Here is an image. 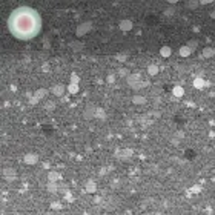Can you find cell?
I'll list each match as a JSON object with an SVG mask.
<instances>
[{
	"mask_svg": "<svg viewBox=\"0 0 215 215\" xmlns=\"http://www.w3.org/2000/svg\"><path fill=\"white\" fill-rule=\"evenodd\" d=\"M8 28L14 37L20 40H29L40 32L42 20L34 9L28 6H20L11 12L8 19Z\"/></svg>",
	"mask_w": 215,
	"mask_h": 215,
	"instance_id": "1",
	"label": "cell"
},
{
	"mask_svg": "<svg viewBox=\"0 0 215 215\" xmlns=\"http://www.w3.org/2000/svg\"><path fill=\"white\" fill-rule=\"evenodd\" d=\"M95 111H97V106L94 104H88L83 111V117L86 120H91V118H95Z\"/></svg>",
	"mask_w": 215,
	"mask_h": 215,
	"instance_id": "2",
	"label": "cell"
},
{
	"mask_svg": "<svg viewBox=\"0 0 215 215\" xmlns=\"http://www.w3.org/2000/svg\"><path fill=\"white\" fill-rule=\"evenodd\" d=\"M128 80V85L132 88L134 85H137V83H140V82H143V78H141V74H138V72H134V74H129V77L126 78Z\"/></svg>",
	"mask_w": 215,
	"mask_h": 215,
	"instance_id": "3",
	"label": "cell"
},
{
	"mask_svg": "<svg viewBox=\"0 0 215 215\" xmlns=\"http://www.w3.org/2000/svg\"><path fill=\"white\" fill-rule=\"evenodd\" d=\"M92 28V23L91 22H86V23H82V25H80L78 26V28H77V35L80 37V35H85L89 29Z\"/></svg>",
	"mask_w": 215,
	"mask_h": 215,
	"instance_id": "4",
	"label": "cell"
},
{
	"mask_svg": "<svg viewBox=\"0 0 215 215\" xmlns=\"http://www.w3.org/2000/svg\"><path fill=\"white\" fill-rule=\"evenodd\" d=\"M213 56H215V48H212V46H206L201 51V57L203 59H210Z\"/></svg>",
	"mask_w": 215,
	"mask_h": 215,
	"instance_id": "5",
	"label": "cell"
},
{
	"mask_svg": "<svg viewBox=\"0 0 215 215\" xmlns=\"http://www.w3.org/2000/svg\"><path fill=\"white\" fill-rule=\"evenodd\" d=\"M23 160H25L26 165H31V166H32V165H35L37 161H38V155H37V154H26Z\"/></svg>",
	"mask_w": 215,
	"mask_h": 215,
	"instance_id": "6",
	"label": "cell"
},
{
	"mask_svg": "<svg viewBox=\"0 0 215 215\" xmlns=\"http://www.w3.org/2000/svg\"><path fill=\"white\" fill-rule=\"evenodd\" d=\"M85 191H86L88 194H94V192L97 191V183L94 181V180H88L86 184H85Z\"/></svg>",
	"mask_w": 215,
	"mask_h": 215,
	"instance_id": "7",
	"label": "cell"
},
{
	"mask_svg": "<svg viewBox=\"0 0 215 215\" xmlns=\"http://www.w3.org/2000/svg\"><path fill=\"white\" fill-rule=\"evenodd\" d=\"M120 29H122L123 32H128V31H131V29H132V22H131L129 19H125V20H122V22H120Z\"/></svg>",
	"mask_w": 215,
	"mask_h": 215,
	"instance_id": "8",
	"label": "cell"
},
{
	"mask_svg": "<svg viewBox=\"0 0 215 215\" xmlns=\"http://www.w3.org/2000/svg\"><path fill=\"white\" fill-rule=\"evenodd\" d=\"M178 56L180 57H183V59H186V57H189V56H192V51L187 48L186 45H183V46H180V49H178Z\"/></svg>",
	"mask_w": 215,
	"mask_h": 215,
	"instance_id": "9",
	"label": "cell"
},
{
	"mask_svg": "<svg viewBox=\"0 0 215 215\" xmlns=\"http://www.w3.org/2000/svg\"><path fill=\"white\" fill-rule=\"evenodd\" d=\"M65 91H66V88L63 85H56V86L52 88V94H54V95H57V97H62L63 94H65Z\"/></svg>",
	"mask_w": 215,
	"mask_h": 215,
	"instance_id": "10",
	"label": "cell"
},
{
	"mask_svg": "<svg viewBox=\"0 0 215 215\" xmlns=\"http://www.w3.org/2000/svg\"><path fill=\"white\" fill-rule=\"evenodd\" d=\"M48 180L52 181V183H57V181L62 180V175H60L59 172H56V171H51V172L48 174Z\"/></svg>",
	"mask_w": 215,
	"mask_h": 215,
	"instance_id": "11",
	"label": "cell"
},
{
	"mask_svg": "<svg viewBox=\"0 0 215 215\" xmlns=\"http://www.w3.org/2000/svg\"><path fill=\"white\" fill-rule=\"evenodd\" d=\"M132 103L134 104H144L146 103V97L140 95V94H135V95L132 97Z\"/></svg>",
	"mask_w": 215,
	"mask_h": 215,
	"instance_id": "12",
	"label": "cell"
},
{
	"mask_svg": "<svg viewBox=\"0 0 215 215\" xmlns=\"http://www.w3.org/2000/svg\"><path fill=\"white\" fill-rule=\"evenodd\" d=\"M171 54H172V49L169 48V46H161L160 48V56L161 57H171Z\"/></svg>",
	"mask_w": 215,
	"mask_h": 215,
	"instance_id": "13",
	"label": "cell"
},
{
	"mask_svg": "<svg viewBox=\"0 0 215 215\" xmlns=\"http://www.w3.org/2000/svg\"><path fill=\"white\" fill-rule=\"evenodd\" d=\"M194 86H195L197 89H203L204 86H207V82H204L203 78H200V77H198V78H195V80H194Z\"/></svg>",
	"mask_w": 215,
	"mask_h": 215,
	"instance_id": "14",
	"label": "cell"
},
{
	"mask_svg": "<svg viewBox=\"0 0 215 215\" xmlns=\"http://www.w3.org/2000/svg\"><path fill=\"white\" fill-rule=\"evenodd\" d=\"M3 175H5L6 178H14V177H16V169H14V168H6V169H3Z\"/></svg>",
	"mask_w": 215,
	"mask_h": 215,
	"instance_id": "15",
	"label": "cell"
},
{
	"mask_svg": "<svg viewBox=\"0 0 215 215\" xmlns=\"http://www.w3.org/2000/svg\"><path fill=\"white\" fill-rule=\"evenodd\" d=\"M172 94H174V97H183L184 95V89L181 86H174Z\"/></svg>",
	"mask_w": 215,
	"mask_h": 215,
	"instance_id": "16",
	"label": "cell"
},
{
	"mask_svg": "<svg viewBox=\"0 0 215 215\" xmlns=\"http://www.w3.org/2000/svg\"><path fill=\"white\" fill-rule=\"evenodd\" d=\"M95 118H100V120L106 118V111L103 109V108L97 106V111H95Z\"/></svg>",
	"mask_w": 215,
	"mask_h": 215,
	"instance_id": "17",
	"label": "cell"
},
{
	"mask_svg": "<svg viewBox=\"0 0 215 215\" xmlns=\"http://www.w3.org/2000/svg\"><path fill=\"white\" fill-rule=\"evenodd\" d=\"M147 74L149 75H157L158 74V66L157 65H149L147 66Z\"/></svg>",
	"mask_w": 215,
	"mask_h": 215,
	"instance_id": "18",
	"label": "cell"
},
{
	"mask_svg": "<svg viewBox=\"0 0 215 215\" xmlns=\"http://www.w3.org/2000/svg\"><path fill=\"white\" fill-rule=\"evenodd\" d=\"M186 46H187V48H189V49L194 52V51L197 49V46H198V42H197V40H189V42L186 43Z\"/></svg>",
	"mask_w": 215,
	"mask_h": 215,
	"instance_id": "19",
	"label": "cell"
},
{
	"mask_svg": "<svg viewBox=\"0 0 215 215\" xmlns=\"http://www.w3.org/2000/svg\"><path fill=\"white\" fill-rule=\"evenodd\" d=\"M48 191H49V192H57V191H59V186H57V183H52V181H49V183H48Z\"/></svg>",
	"mask_w": 215,
	"mask_h": 215,
	"instance_id": "20",
	"label": "cell"
},
{
	"mask_svg": "<svg viewBox=\"0 0 215 215\" xmlns=\"http://www.w3.org/2000/svg\"><path fill=\"white\" fill-rule=\"evenodd\" d=\"M68 92H69V94H77V92H78V85H72V83H69V86H68Z\"/></svg>",
	"mask_w": 215,
	"mask_h": 215,
	"instance_id": "21",
	"label": "cell"
},
{
	"mask_svg": "<svg viewBox=\"0 0 215 215\" xmlns=\"http://www.w3.org/2000/svg\"><path fill=\"white\" fill-rule=\"evenodd\" d=\"M46 92H48L46 89H40V91H37V94H35V98H37V100H40L42 97H45V95H46Z\"/></svg>",
	"mask_w": 215,
	"mask_h": 215,
	"instance_id": "22",
	"label": "cell"
},
{
	"mask_svg": "<svg viewBox=\"0 0 215 215\" xmlns=\"http://www.w3.org/2000/svg\"><path fill=\"white\" fill-rule=\"evenodd\" d=\"M78 82H80V77H78L77 74H72V75H71V83H72V85H78Z\"/></svg>",
	"mask_w": 215,
	"mask_h": 215,
	"instance_id": "23",
	"label": "cell"
},
{
	"mask_svg": "<svg viewBox=\"0 0 215 215\" xmlns=\"http://www.w3.org/2000/svg\"><path fill=\"white\" fill-rule=\"evenodd\" d=\"M126 59H128V57H126L125 52H122V54H118V56H117V60H118V62H125Z\"/></svg>",
	"mask_w": 215,
	"mask_h": 215,
	"instance_id": "24",
	"label": "cell"
},
{
	"mask_svg": "<svg viewBox=\"0 0 215 215\" xmlns=\"http://www.w3.org/2000/svg\"><path fill=\"white\" fill-rule=\"evenodd\" d=\"M160 94H161V88H157V86L152 88V95H157V97H158Z\"/></svg>",
	"mask_w": 215,
	"mask_h": 215,
	"instance_id": "25",
	"label": "cell"
},
{
	"mask_svg": "<svg viewBox=\"0 0 215 215\" xmlns=\"http://www.w3.org/2000/svg\"><path fill=\"white\" fill-rule=\"evenodd\" d=\"M197 5H200V2H187V8H191V9H195Z\"/></svg>",
	"mask_w": 215,
	"mask_h": 215,
	"instance_id": "26",
	"label": "cell"
},
{
	"mask_svg": "<svg viewBox=\"0 0 215 215\" xmlns=\"http://www.w3.org/2000/svg\"><path fill=\"white\" fill-rule=\"evenodd\" d=\"M118 74L122 75V77H126V78L129 77V71H128V69H120V72H118Z\"/></svg>",
	"mask_w": 215,
	"mask_h": 215,
	"instance_id": "27",
	"label": "cell"
},
{
	"mask_svg": "<svg viewBox=\"0 0 215 215\" xmlns=\"http://www.w3.org/2000/svg\"><path fill=\"white\" fill-rule=\"evenodd\" d=\"M191 191H192L194 194H198V192L201 191V186H198V184H197V186H192V187H191Z\"/></svg>",
	"mask_w": 215,
	"mask_h": 215,
	"instance_id": "28",
	"label": "cell"
},
{
	"mask_svg": "<svg viewBox=\"0 0 215 215\" xmlns=\"http://www.w3.org/2000/svg\"><path fill=\"white\" fill-rule=\"evenodd\" d=\"M54 108H56V104H54L52 101H48V103H46V109L51 111V109H54Z\"/></svg>",
	"mask_w": 215,
	"mask_h": 215,
	"instance_id": "29",
	"label": "cell"
},
{
	"mask_svg": "<svg viewBox=\"0 0 215 215\" xmlns=\"http://www.w3.org/2000/svg\"><path fill=\"white\" fill-rule=\"evenodd\" d=\"M165 14H166V16H172V14H174V8H168V9L165 11Z\"/></svg>",
	"mask_w": 215,
	"mask_h": 215,
	"instance_id": "30",
	"label": "cell"
},
{
	"mask_svg": "<svg viewBox=\"0 0 215 215\" xmlns=\"http://www.w3.org/2000/svg\"><path fill=\"white\" fill-rule=\"evenodd\" d=\"M114 75H109V77H108V83H114Z\"/></svg>",
	"mask_w": 215,
	"mask_h": 215,
	"instance_id": "31",
	"label": "cell"
}]
</instances>
